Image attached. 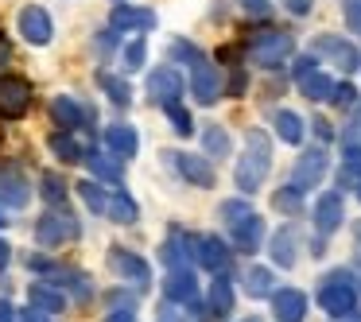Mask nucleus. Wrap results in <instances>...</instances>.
Instances as JSON below:
<instances>
[{
  "instance_id": "nucleus-22",
  "label": "nucleus",
  "mask_w": 361,
  "mask_h": 322,
  "mask_svg": "<svg viewBox=\"0 0 361 322\" xmlns=\"http://www.w3.org/2000/svg\"><path fill=\"white\" fill-rule=\"evenodd\" d=\"M295 82H299V89H303L307 101H330V97H334V82H330V74H322L319 66L307 70L303 78H295Z\"/></svg>"
},
{
  "instance_id": "nucleus-28",
  "label": "nucleus",
  "mask_w": 361,
  "mask_h": 322,
  "mask_svg": "<svg viewBox=\"0 0 361 322\" xmlns=\"http://www.w3.org/2000/svg\"><path fill=\"white\" fill-rule=\"evenodd\" d=\"M90 171H94L97 182H121V179H125L121 156H90Z\"/></svg>"
},
{
  "instance_id": "nucleus-45",
  "label": "nucleus",
  "mask_w": 361,
  "mask_h": 322,
  "mask_svg": "<svg viewBox=\"0 0 361 322\" xmlns=\"http://www.w3.org/2000/svg\"><path fill=\"white\" fill-rule=\"evenodd\" d=\"M0 322H20V314L12 311V303H8V299H0Z\"/></svg>"
},
{
  "instance_id": "nucleus-6",
  "label": "nucleus",
  "mask_w": 361,
  "mask_h": 322,
  "mask_svg": "<svg viewBox=\"0 0 361 322\" xmlns=\"http://www.w3.org/2000/svg\"><path fill=\"white\" fill-rule=\"evenodd\" d=\"M314 55H322L330 66H338L342 74H353L361 66L357 58V47H353L350 39H342V35H314Z\"/></svg>"
},
{
  "instance_id": "nucleus-16",
  "label": "nucleus",
  "mask_w": 361,
  "mask_h": 322,
  "mask_svg": "<svg viewBox=\"0 0 361 322\" xmlns=\"http://www.w3.org/2000/svg\"><path fill=\"white\" fill-rule=\"evenodd\" d=\"M345 218V202L338 190H326V194H319V202H314V229L319 233H334L338 225H342Z\"/></svg>"
},
{
  "instance_id": "nucleus-38",
  "label": "nucleus",
  "mask_w": 361,
  "mask_h": 322,
  "mask_svg": "<svg viewBox=\"0 0 361 322\" xmlns=\"http://www.w3.org/2000/svg\"><path fill=\"white\" fill-rule=\"evenodd\" d=\"M272 206H276L280 213H291V218H295V213L303 210V202H299V190H295V187H283V190H276Z\"/></svg>"
},
{
  "instance_id": "nucleus-25",
  "label": "nucleus",
  "mask_w": 361,
  "mask_h": 322,
  "mask_svg": "<svg viewBox=\"0 0 361 322\" xmlns=\"http://www.w3.org/2000/svg\"><path fill=\"white\" fill-rule=\"evenodd\" d=\"M105 144L113 148V156L133 159L136 148H140V136H136V128H128V125H113L109 132H105Z\"/></svg>"
},
{
  "instance_id": "nucleus-34",
  "label": "nucleus",
  "mask_w": 361,
  "mask_h": 322,
  "mask_svg": "<svg viewBox=\"0 0 361 322\" xmlns=\"http://www.w3.org/2000/svg\"><path fill=\"white\" fill-rule=\"evenodd\" d=\"M202 144H206V151H210V156H229V136H226V128H218V125H210L202 132Z\"/></svg>"
},
{
  "instance_id": "nucleus-46",
  "label": "nucleus",
  "mask_w": 361,
  "mask_h": 322,
  "mask_svg": "<svg viewBox=\"0 0 361 322\" xmlns=\"http://www.w3.org/2000/svg\"><path fill=\"white\" fill-rule=\"evenodd\" d=\"M20 322H51V318H47L43 311H35V306H27V311L20 314Z\"/></svg>"
},
{
  "instance_id": "nucleus-21",
  "label": "nucleus",
  "mask_w": 361,
  "mask_h": 322,
  "mask_svg": "<svg viewBox=\"0 0 361 322\" xmlns=\"http://www.w3.org/2000/svg\"><path fill=\"white\" fill-rule=\"evenodd\" d=\"M187 256L195 260V237H187V233H171L164 241V249H159V260L167 264V272L171 268H187Z\"/></svg>"
},
{
  "instance_id": "nucleus-29",
  "label": "nucleus",
  "mask_w": 361,
  "mask_h": 322,
  "mask_svg": "<svg viewBox=\"0 0 361 322\" xmlns=\"http://www.w3.org/2000/svg\"><path fill=\"white\" fill-rule=\"evenodd\" d=\"M245 291H249L252 299H264V295H276V280L268 268H249L245 272Z\"/></svg>"
},
{
  "instance_id": "nucleus-1",
  "label": "nucleus",
  "mask_w": 361,
  "mask_h": 322,
  "mask_svg": "<svg viewBox=\"0 0 361 322\" xmlns=\"http://www.w3.org/2000/svg\"><path fill=\"white\" fill-rule=\"evenodd\" d=\"M268 167H272V140H268L264 128H249V136H245V151H241L237 171H233L237 187H241L245 194H252V190L268 179Z\"/></svg>"
},
{
  "instance_id": "nucleus-13",
  "label": "nucleus",
  "mask_w": 361,
  "mask_h": 322,
  "mask_svg": "<svg viewBox=\"0 0 361 322\" xmlns=\"http://www.w3.org/2000/svg\"><path fill=\"white\" fill-rule=\"evenodd\" d=\"M51 117H55V125H63L66 132H71V128H94L97 125L94 113L82 109L74 97H55V101H51Z\"/></svg>"
},
{
  "instance_id": "nucleus-41",
  "label": "nucleus",
  "mask_w": 361,
  "mask_h": 322,
  "mask_svg": "<svg viewBox=\"0 0 361 322\" xmlns=\"http://www.w3.org/2000/svg\"><path fill=\"white\" fill-rule=\"evenodd\" d=\"M113 47H117V32H102V35H94V51H97V58H109V55H113Z\"/></svg>"
},
{
  "instance_id": "nucleus-18",
  "label": "nucleus",
  "mask_w": 361,
  "mask_h": 322,
  "mask_svg": "<svg viewBox=\"0 0 361 322\" xmlns=\"http://www.w3.org/2000/svg\"><path fill=\"white\" fill-rule=\"evenodd\" d=\"M272 314L280 322H303V314H307V295L303 291H295V287H280L272 295Z\"/></svg>"
},
{
  "instance_id": "nucleus-8",
  "label": "nucleus",
  "mask_w": 361,
  "mask_h": 322,
  "mask_svg": "<svg viewBox=\"0 0 361 322\" xmlns=\"http://www.w3.org/2000/svg\"><path fill=\"white\" fill-rule=\"evenodd\" d=\"M326 167H330V159H326V151H322V148L303 151V156H299V163H295V171H291V187H295V190L319 187L322 175H326Z\"/></svg>"
},
{
  "instance_id": "nucleus-26",
  "label": "nucleus",
  "mask_w": 361,
  "mask_h": 322,
  "mask_svg": "<svg viewBox=\"0 0 361 322\" xmlns=\"http://www.w3.org/2000/svg\"><path fill=\"white\" fill-rule=\"evenodd\" d=\"M295 256H299V233L288 225V229H280V233L272 237V260L280 268H291V264H295Z\"/></svg>"
},
{
  "instance_id": "nucleus-35",
  "label": "nucleus",
  "mask_w": 361,
  "mask_h": 322,
  "mask_svg": "<svg viewBox=\"0 0 361 322\" xmlns=\"http://www.w3.org/2000/svg\"><path fill=\"white\" fill-rule=\"evenodd\" d=\"M51 151H55L59 159H66V163H78V159H82L78 144H74L66 132H55V136H51Z\"/></svg>"
},
{
  "instance_id": "nucleus-11",
  "label": "nucleus",
  "mask_w": 361,
  "mask_h": 322,
  "mask_svg": "<svg viewBox=\"0 0 361 322\" xmlns=\"http://www.w3.org/2000/svg\"><path fill=\"white\" fill-rule=\"evenodd\" d=\"M164 295L167 303H179V306H195L198 303V280L190 268H171L164 280Z\"/></svg>"
},
{
  "instance_id": "nucleus-2",
  "label": "nucleus",
  "mask_w": 361,
  "mask_h": 322,
  "mask_svg": "<svg viewBox=\"0 0 361 322\" xmlns=\"http://www.w3.org/2000/svg\"><path fill=\"white\" fill-rule=\"evenodd\" d=\"M319 306L330 314V318H345L357 306V283H353L350 272H330L326 280L319 283Z\"/></svg>"
},
{
  "instance_id": "nucleus-56",
  "label": "nucleus",
  "mask_w": 361,
  "mask_h": 322,
  "mask_svg": "<svg viewBox=\"0 0 361 322\" xmlns=\"http://www.w3.org/2000/svg\"><path fill=\"white\" fill-rule=\"evenodd\" d=\"M353 190H357V198H361V182H357V187H353Z\"/></svg>"
},
{
  "instance_id": "nucleus-23",
  "label": "nucleus",
  "mask_w": 361,
  "mask_h": 322,
  "mask_svg": "<svg viewBox=\"0 0 361 322\" xmlns=\"http://www.w3.org/2000/svg\"><path fill=\"white\" fill-rule=\"evenodd\" d=\"M27 306H35V311H43V314H59L66 306V295L55 291L51 283H32V291H27Z\"/></svg>"
},
{
  "instance_id": "nucleus-49",
  "label": "nucleus",
  "mask_w": 361,
  "mask_h": 322,
  "mask_svg": "<svg viewBox=\"0 0 361 322\" xmlns=\"http://www.w3.org/2000/svg\"><path fill=\"white\" fill-rule=\"evenodd\" d=\"M314 132H319V140H334V136H330V125L322 117H314Z\"/></svg>"
},
{
  "instance_id": "nucleus-4",
  "label": "nucleus",
  "mask_w": 361,
  "mask_h": 322,
  "mask_svg": "<svg viewBox=\"0 0 361 322\" xmlns=\"http://www.w3.org/2000/svg\"><path fill=\"white\" fill-rule=\"evenodd\" d=\"M32 109V82H24L20 74H0V117L20 120Z\"/></svg>"
},
{
  "instance_id": "nucleus-9",
  "label": "nucleus",
  "mask_w": 361,
  "mask_h": 322,
  "mask_svg": "<svg viewBox=\"0 0 361 322\" xmlns=\"http://www.w3.org/2000/svg\"><path fill=\"white\" fill-rule=\"evenodd\" d=\"M109 268L121 275V280H128V283H136V287H148L152 283V268H148V260H140L136 252H125V249H109Z\"/></svg>"
},
{
  "instance_id": "nucleus-33",
  "label": "nucleus",
  "mask_w": 361,
  "mask_h": 322,
  "mask_svg": "<svg viewBox=\"0 0 361 322\" xmlns=\"http://www.w3.org/2000/svg\"><path fill=\"white\" fill-rule=\"evenodd\" d=\"M39 194H43V202L63 206V198H66V182H63V175H55V171L43 175V179H39Z\"/></svg>"
},
{
  "instance_id": "nucleus-51",
  "label": "nucleus",
  "mask_w": 361,
  "mask_h": 322,
  "mask_svg": "<svg viewBox=\"0 0 361 322\" xmlns=\"http://www.w3.org/2000/svg\"><path fill=\"white\" fill-rule=\"evenodd\" d=\"M105 322H136V314H133V311H113Z\"/></svg>"
},
{
  "instance_id": "nucleus-19",
  "label": "nucleus",
  "mask_w": 361,
  "mask_h": 322,
  "mask_svg": "<svg viewBox=\"0 0 361 322\" xmlns=\"http://www.w3.org/2000/svg\"><path fill=\"white\" fill-rule=\"evenodd\" d=\"M229 237H233V244L241 252H257L260 244H264V221H260V213H249L245 221H237V225H229Z\"/></svg>"
},
{
  "instance_id": "nucleus-47",
  "label": "nucleus",
  "mask_w": 361,
  "mask_h": 322,
  "mask_svg": "<svg viewBox=\"0 0 361 322\" xmlns=\"http://www.w3.org/2000/svg\"><path fill=\"white\" fill-rule=\"evenodd\" d=\"M283 4H288L295 16H307V8H311V0H283Z\"/></svg>"
},
{
  "instance_id": "nucleus-53",
  "label": "nucleus",
  "mask_w": 361,
  "mask_h": 322,
  "mask_svg": "<svg viewBox=\"0 0 361 322\" xmlns=\"http://www.w3.org/2000/svg\"><path fill=\"white\" fill-rule=\"evenodd\" d=\"M4 264H8V241L0 237V272H4Z\"/></svg>"
},
{
  "instance_id": "nucleus-32",
  "label": "nucleus",
  "mask_w": 361,
  "mask_h": 322,
  "mask_svg": "<svg viewBox=\"0 0 361 322\" xmlns=\"http://www.w3.org/2000/svg\"><path fill=\"white\" fill-rule=\"evenodd\" d=\"M276 132H280V140L283 144H299L303 140V120L295 117V113H276Z\"/></svg>"
},
{
  "instance_id": "nucleus-7",
  "label": "nucleus",
  "mask_w": 361,
  "mask_h": 322,
  "mask_svg": "<svg viewBox=\"0 0 361 322\" xmlns=\"http://www.w3.org/2000/svg\"><path fill=\"white\" fill-rule=\"evenodd\" d=\"M20 35H24L32 47H47L51 35H55V24H51L47 8H39V4H27V8H20Z\"/></svg>"
},
{
  "instance_id": "nucleus-42",
  "label": "nucleus",
  "mask_w": 361,
  "mask_h": 322,
  "mask_svg": "<svg viewBox=\"0 0 361 322\" xmlns=\"http://www.w3.org/2000/svg\"><path fill=\"white\" fill-rule=\"evenodd\" d=\"M171 55L175 58H183V63H202V55H198V47H190V43H183V39H175V47H171Z\"/></svg>"
},
{
  "instance_id": "nucleus-48",
  "label": "nucleus",
  "mask_w": 361,
  "mask_h": 322,
  "mask_svg": "<svg viewBox=\"0 0 361 322\" xmlns=\"http://www.w3.org/2000/svg\"><path fill=\"white\" fill-rule=\"evenodd\" d=\"M229 94H233V97H237V94H245V74H241V70H233V82H229Z\"/></svg>"
},
{
  "instance_id": "nucleus-44",
  "label": "nucleus",
  "mask_w": 361,
  "mask_h": 322,
  "mask_svg": "<svg viewBox=\"0 0 361 322\" xmlns=\"http://www.w3.org/2000/svg\"><path fill=\"white\" fill-rule=\"evenodd\" d=\"M164 322H202V318H187V306L171 303V306H164Z\"/></svg>"
},
{
  "instance_id": "nucleus-43",
  "label": "nucleus",
  "mask_w": 361,
  "mask_h": 322,
  "mask_svg": "<svg viewBox=\"0 0 361 322\" xmlns=\"http://www.w3.org/2000/svg\"><path fill=\"white\" fill-rule=\"evenodd\" d=\"M342 12H345V24H350L353 32H361V0H345Z\"/></svg>"
},
{
  "instance_id": "nucleus-52",
  "label": "nucleus",
  "mask_w": 361,
  "mask_h": 322,
  "mask_svg": "<svg viewBox=\"0 0 361 322\" xmlns=\"http://www.w3.org/2000/svg\"><path fill=\"white\" fill-rule=\"evenodd\" d=\"M245 4H249V8L257 12V16H264V12H268V4H264V0H245Z\"/></svg>"
},
{
  "instance_id": "nucleus-3",
  "label": "nucleus",
  "mask_w": 361,
  "mask_h": 322,
  "mask_svg": "<svg viewBox=\"0 0 361 322\" xmlns=\"http://www.w3.org/2000/svg\"><path fill=\"white\" fill-rule=\"evenodd\" d=\"M74 237H78V221L66 210H59V206L47 213H39V221H35V241H39L43 249H59V244L74 241Z\"/></svg>"
},
{
  "instance_id": "nucleus-37",
  "label": "nucleus",
  "mask_w": 361,
  "mask_h": 322,
  "mask_svg": "<svg viewBox=\"0 0 361 322\" xmlns=\"http://www.w3.org/2000/svg\"><path fill=\"white\" fill-rule=\"evenodd\" d=\"M221 221L226 225H237V221H245L252 213V206H249V198H233V202H221Z\"/></svg>"
},
{
  "instance_id": "nucleus-30",
  "label": "nucleus",
  "mask_w": 361,
  "mask_h": 322,
  "mask_svg": "<svg viewBox=\"0 0 361 322\" xmlns=\"http://www.w3.org/2000/svg\"><path fill=\"white\" fill-rule=\"evenodd\" d=\"M78 194H82V202H86L94 213H109V198H113V194H105L97 179H82V182H78Z\"/></svg>"
},
{
  "instance_id": "nucleus-31",
  "label": "nucleus",
  "mask_w": 361,
  "mask_h": 322,
  "mask_svg": "<svg viewBox=\"0 0 361 322\" xmlns=\"http://www.w3.org/2000/svg\"><path fill=\"white\" fill-rule=\"evenodd\" d=\"M97 82H102V89H105V94H109V101L113 105H128V101H133V86H128V82L125 78H117V74H97Z\"/></svg>"
},
{
  "instance_id": "nucleus-15",
  "label": "nucleus",
  "mask_w": 361,
  "mask_h": 322,
  "mask_svg": "<svg viewBox=\"0 0 361 322\" xmlns=\"http://www.w3.org/2000/svg\"><path fill=\"white\" fill-rule=\"evenodd\" d=\"M190 89H195L198 105H214L218 94H221V74L202 58V63H195V70H190Z\"/></svg>"
},
{
  "instance_id": "nucleus-36",
  "label": "nucleus",
  "mask_w": 361,
  "mask_h": 322,
  "mask_svg": "<svg viewBox=\"0 0 361 322\" xmlns=\"http://www.w3.org/2000/svg\"><path fill=\"white\" fill-rule=\"evenodd\" d=\"M164 113H167V120H171V125H175V132H179V136H190V132H195V120H190V113L183 109L179 101L164 105Z\"/></svg>"
},
{
  "instance_id": "nucleus-10",
  "label": "nucleus",
  "mask_w": 361,
  "mask_h": 322,
  "mask_svg": "<svg viewBox=\"0 0 361 322\" xmlns=\"http://www.w3.org/2000/svg\"><path fill=\"white\" fill-rule=\"evenodd\" d=\"M167 163H175L179 167V175L187 182H195V187H202V190H210L214 182H218V175H214V167L206 163L202 156H187V151H167Z\"/></svg>"
},
{
  "instance_id": "nucleus-20",
  "label": "nucleus",
  "mask_w": 361,
  "mask_h": 322,
  "mask_svg": "<svg viewBox=\"0 0 361 322\" xmlns=\"http://www.w3.org/2000/svg\"><path fill=\"white\" fill-rule=\"evenodd\" d=\"M152 27H156V12L133 8V4L113 8V32H152Z\"/></svg>"
},
{
  "instance_id": "nucleus-12",
  "label": "nucleus",
  "mask_w": 361,
  "mask_h": 322,
  "mask_svg": "<svg viewBox=\"0 0 361 322\" xmlns=\"http://www.w3.org/2000/svg\"><path fill=\"white\" fill-rule=\"evenodd\" d=\"M148 97L159 105H171L183 97V74L171 70V66H159V70L148 74Z\"/></svg>"
},
{
  "instance_id": "nucleus-50",
  "label": "nucleus",
  "mask_w": 361,
  "mask_h": 322,
  "mask_svg": "<svg viewBox=\"0 0 361 322\" xmlns=\"http://www.w3.org/2000/svg\"><path fill=\"white\" fill-rule=\"evenodd\" d=\"M8 58H12V47H8V39H4V35H0V70H4V66H8Z\"/></svg>"
},
{
  "instance_id": "nucleus-39",
  "label": "nucleus",
  "mask_w": 361,
  "mask_h": 322,
  "mask_svg": "<svg viewBox=\"0 0 361 322\" xmlns=\"http://www.w3.org/2000/svg\"><path fill=\"white\" fill-rule=\"evenodd\" d=\"M330 101H334L338 109H350V105H357V89H353L350 82H338V86H334V97H330Z\"/></svg>"
},
{
  "instance_id": "nucleus-55",
  "label": "nucleus",
  "mask_w": 361,
  "mask_h": 322,
  "mask_svg": "<svg viewBox=\"0 0 361 322\" xmlns=\"http://www.w3.org/2000/svg\"><path fill=\"white\" fill-rule=\"evenodd\" d=\"M338 322H361V314H345V318H338Z\"/></svg>"
},
{
  "instance_id": "nucleus-17",
  "label": "nucleus",
  "mask_w": 361,
  "mask_h": 322,
  "mask_svg": "<svg viewBox=\"0 0 361 322\" xmlns=\"http://www.w3.org/2000/svg\"><path fill=\"white\" fill-rule=\"evenodd\" d=\"M27 198H32L27 179L16 167H4V171H0V202L8 206V210H20V206H27Z\"/></svg>"
},
{
  "instance_id": "nucleus-40",
  "label": "nucleus",
  "mask_w": 361,
  "mask_h": 322,
  "mask_svg": "<svg viewBox=\"0 0 361 322\" xmlns=\"http://www.w3.org/2000/svg\"><path fill=\"white\" fill-rule=\"evenodd\" d=\"M144 55H148V47H144V43H128V47H125V66H128V70H140Z\"/></svg>"
},
{
  "instance_id": "nucleus-27",
  "label": "nucleus",
  "mask_w": 361,
  "mask_h": 322,
  "mask_svg": "<svg viewBox=\"0 0 361 322\" xmlns=\"http://www.w3.org/2000/svg\"><path fill=\"white\" fill-rule=\"evenodd\" d=\"M109 218L117 221V225H133V221L140 218V206L133 202L128 190H117V194L109 198Z\"/></svg>"
},
{
  "instance_id": "nucleus-54",
  "label": "nucleus",
  "mask_w": 361,
  "mask_h": 322,
  "mask_svg": "<svg viewBox=\"0 0 361 322\" xmlns=\"http://www.w3.org/2000/svg\"><path fill=\"white\" fill-rule=\"evenodd\" d=\"M353 136L361 140V105H357V125H353Z\"/></svg>"
},
{
  "instance_id": "nucleus-5",
  "label": "nucleus",
  "mask_w": 361,
  "mask_h": 322,
  "mask_svg": "<svg viewBox=\"0 0 361 322\" xmlns=\"http://www.w3.org/2000/svg\"><path fill=\"white\" fill-rule=\"evenodd\" d=\"M288 55H291V35H283V32H260L249 43V58L257 66H264V70H276Z\"/></svg>"
},
{
  "instance_id": "nucleus-57",
  "label": "nucleus",
  "mask_w": 361,
  "mask_h": 322,
  "mask_svg": "<svg viewBox=\"0 0 361 322\" xmlns=\"http://www.w3.org/2000/svg\"><path fill=\"white\" fill-rule=\"evenodd\" d=\"M245 322H260V318H245Z\"/></svg>"
},
{
  "instance_id": "nucleus-24",
  "label": "nucleus",
  "mask_w": 361,
  "mask_h": 322,
  "mask_svg": "<svg viewBox=\"0 0 361 322\" xmlns=\"http://www.w3.org/2000/svg\"><path fill=\"white\" fill-rule=\"evenodd\" d=\"M229 311H233V283H229L226 272H218L210 283V314L214 318H229Z\"/></svg>"
},
{
  "instance_id": "nucleus-14",
  "label": "nucleus",
  "mask_w": 361,
  "mask_h": 322,
  "mask_svg": "<svg viewBox=\"0 0 361 322\" xmlns=\"http://www.w3.org/2000/svg\"><path fill=\"white\" fill-rule=\"evenodd\" d=\"M195 260H198L202 268H210L214 275L226 272V268H229V249H226V241H221V237H214V233L195 237Z\"/></svg>"
}]
</instances>
